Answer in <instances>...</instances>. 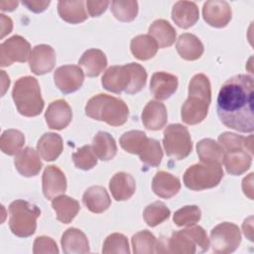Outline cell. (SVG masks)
I'll use <instances>...</instances> for the list:
<instances>
[{
	"label": "cell",
	"instance_id": "9a60e30c",
	"mask_svg": "<svg viewBox=\"0 0 254 254\" xmlns=\"http://www.w3.org/2000/svg\"><path fill=\"white\" fill-rule=\"evenodd\" d=\"M43 193L47 199H53L66 190V179L64 172L57 166H48L42 178Z\"/></svg>",
	"mask_w": 254,
	"mask_h": 254
},
{
	"label": "cell",
	"instance_id": "cb8c5ba5",
	"mask_svg": "<svg viewBox=\"0 0 254 254\" xmlns=\"http://www.w3.org/2000/svg\"><path fill=\"white\" fill-rule=\"evenodd\" d=\"M152 190L159 197L171 198L181 190V182L174 175L160 171L156 173L152 180Z\"/></svg>",
	"mask_w": 254,
	"mask_h": 254
},
{
	"label": "cell",
	"instance_id": "603a6c76",
	"mask_svg": "<svg viewBox=\"0 0 254 254\" xmlns=\"http://www.w3.org/2000/svg\"><path fill=\"white\" fill-rule=\"evenodd\" d=\"M222 163L228 174L240 176L251 167L252 156L244 149L224 151Z\"/></svg>",
	"mask_w": 254,
	"mask_h": 254
},
{
	"label": "cell",
	"instance_id": "4fadbf2b",
	"mask_svg": "<svg viewBox=\"0 0 254 254\" xmlns=\"http://www.w3.org/2000/svg\"><path fill=\"white\" fill-rule=\"evenodd\" d=\"M203 20L211 27L224 28L232 17L231 7L223 0L206 1L202 7Z\"/></svg>",
	"mask_w": 254,
	"mask_h": 254
},
{
	"label": "cell",
	"instance_id": "836d02e7",
	"mask_svg": "<svg viewBox=\"0 0 254 254\" xmlns=\"http://www.w3.org/2000/svg\"><path fill=\"white\" fill-rule=\"evenodd\" d=\"M196 152L200 162L221 164L224 156V151L219 143L212 139L205 138L196 144Z\"/></svg>",
	"mask_w": 254,
	"mask_h": 254
},
{
	"label": "cell",
	"instance_id": "9c48e42d",
	"mask_svg": "<svg viewBox=\"0 0 254 254\" xmlns=\"http://www.w3.org/2000/svg\"><path fill=\"white\" fill-rule=\"evenodd\" d=\"M163 145L166 154L175 160L187 158L192 150V142L188 128L179 123L166 127Z\"/></svg>",
	"mask_w": 254,
	"mask_h": 254
},
{
	"label": "cell",
	"instance_id": "f546056e",
	"mask_svg": "<svg viewBox=\"0 0 254 254\" xmlns=\"http://www.w3.org/2000/svg\"><path fill=\"white\" fill-rule=\"evenodd\" d=\"M149 35L156 41L158 48L164 49L175 43L177 32L168 21L158 19L150 25Z\"/></svg>",
	"mask_w": 254,
	"mask_h": 254
},
{
	"label": "cell",
	"instance_id": "52a82bcc",
	"mask_svg": "<svg viewBox=\"0 0 254 254\" xmlns=\"http://www.w3.org/2000/svg\"><path fill=\"white\" fill-rule=\"evenodd\" d=\"M9 227L18 237H29L36 232L37 219L41 214L40 208L24 199L12 201L8 207Z\"/></svg>",
	"mask_w": 254,
	"mask_h": 254
},
{
	"label": "cell",
	"instance_id": "5bb4252c",
	"mask_svg": "<svg viewBox=\"0 0 254 254\" xmlns=\"http://www.w3.org/2000/svg\"><path fill=\"white\" fill-rule=\"evenodd\" d=\"M56 61V52L51 46L37 45L31 52L29 65L33 73L43 75L54 69Z\"/></svg>",
	"mask_w": 254,
	"mask_h": 254
},
{
	"label": "cell",
	"instance_id": "d4e9b609",
	"mask_svg": "<svg viewBox=\"0 0 254 254\" xmlns=\"http://www.w3.org/2000/svg\"><path fill=\"white\" fill-rule=\"evenodd\" d=\"M106 65V56L98 49L86 50L78 60V66H81L85 75L89 77L98 76L105 69Z\"/></svg>",
	"mask_w": 254,
	"mask_h": 254
},
{
	"label": "cell",
	"instance_id": "7a4b0ae2",
	"mask_svg": "<svg viewBox=\"0 0 254 254\" xmlns=\"http://www.w3.org/2000/svg\"><path fill=\"white\" fill-rule=\"evenodd\" d=\"M147 71L137 63L110 66L101 78L102 86L113 93L135 94L146 84Z\"/></svg>",
	"mask_w": 254,
	"mask_h": 254
},
{
	"label": "cell",
	"instance_id": "f35d334b",
	"mask_svg": "<svg viewBox=\"0 0 254 254\" xmlns=\"http://www.w3.org/2000/svg\"><path fill=\"white\" fill-rule=\"evenodd\" d=\"M113 16L121 22H131L138 14V2L133 0H114L111 2Z\"/></svg>",
	"mask_w": 254,
	"mask_h": 254
},
{
	"label": "cell",
	"instance_id": "74e56055",
	"mask_svg": "<svg viewBox=\"0 0 254 254\" xmlns=\"http://www.w3.org/2000/svg\"><path fill=\"white\" fill-rule=\"evenodd\" d=\"M171 211L162 201H155L146 206L143 211V218L148 226L155 227L170 217Z\"/></svg>",
	"mask_w": 254,
	"mask_h": 254
},
{
	"label": "cell",
	"instance_id": "d6986e66",
	"mask_svg": "<svg viewBox=\"0 0 254 254\" xmlns=\"http://www.w3.org/2000/svg\"><path fill=\"white\" fill-rule=\"evenodd\" d=\"M143 125L153 131L165 127L168 121V112L164 103L159 100H150L144 107L141 115Z\"/></svg>",
	"mask_w": 254,
	"mask_h": 254
},
{
	"label": "cell",
	"instance_id": "8992f818",
	"mask_svg": "<svg viewBox=\"0 0 254 254\" xmlns=\"http://www.w3.org/2000/svg\"><path fill=\"white\" fill-rule=\"evenodd\" d=\"M12 98L19 113L26 117L38 116L44 109V99L41 95V88L37 78L23 76L16 80Z\"/></svg>",
	"mask_w": 254,
	"mask_h": 254
},
{
	"label": "cell",
	"instance_id": "30bf717a",
	"mask_svg": "<svg viewBox=\"0 0 254 254\" xmlns=\"http://www.w3.org/2000/svg\"><path fill=\"white\" fill-rule=\"evenodd\" d=\"M241 242V233L238 226L231 222H222L212 228L209 246L213 252L228 254L234 252Z\"/></svg>",
	"mask_w": 254,
	"mask_h": 254
},
{
	"label": "cell",
	"instance_id": "ffe728a7",
	"mask_svg": "<svg viewBox=\"0 0 254 254\" xmlns=\"http://www.w3.org/2000/svg\"><path fill=\"white\" fill-rule=\"evenodd\" d=\"M61 244L65 254H84L89 253V242L86 235L79 229L67 228L62 235Z\"/></svg>",
	"mask_w": 254,
	"mask_h": 254
},
{
	"label": "cell",
	"instance_id": "5b68a950",
	"mask_svg": "<svg viewBox=\"0 0 254 254\" xmlns=\"http://www.w3.org/2000/svg\"><path fill=\"white\" fill-rule=\"evenodd\" d=\"M84 112L88 117L114 127L125 124L129 116V108L122 99L104 93L92 96L87 101Z\"/></svg>",
	"mask_w": 254,
	"mask_h": 254
},
{
	"label": "cell",
	"instance_id": "f907efd6",
	"mask_svg": "<svg viewBox=\"0 0 254 254\" xmlns=\"http://www.w3.org/2000/svg\"><path fill=\"white\" fill-rule=\"evenodd\" d=\"M19 2L18 1H1L0 2V7L2 11H13L16 9L18 6Z\"/></svg>",
	"mask_w": 254,
	"mask_h": 254
},
{
	"label": "cell",
	"instance_id": "8fae6325",
	"mask_svg": "<svg viewBox=\"0 0 254 254\" xmlns=\"http://www.w3.org/2000/svg\"><path fill=\"white\" fill-rule=\"evenodd\" d=\"M31 55L30 43L19 35H14L0 45V65H11L13 63H25Z\"/></svg>",
	"mask_w": 254,
	"mask_h": 254
},
{
	"label": "cell",
	"instance_id": "681fc988",
	"mask_svg": "<svg viewBox=\"0 0 254 254\" xmlns=\"http://www.w3.org/2000/svg\"><path fill=\"white\" fill-rule=\"evenodd\" d=\"M252 179H253V173H250L248 177L243 179L242 182V189L244 193L250 198L253 199V195H252Z\"/></svg>",
	"mask_w": 254,
	"mask_h": 254
},
{
	"label": "cell",
	"instance_id": "7402d4cb",
	"mask_svg": "<svg viewBox=\"0 0 254 254\" xmlns=\"http://www.w3.org/2000/svg\"><path fill=\"white\" fill-rule=\"evenodd\" d=\"M109 190L115 200H127L135 193V179L128 173L118 172L111 178L109 182Z\"/></svg>",
	"mask_w": 254,
	"mask_h": 254
},
{
	"label": "cell",
	"instance_id": "2e32d148",
	"mask_svg": "<svg viewBox=\"0 0 254 254\" xmlns=\"http://www.w3.org/2000/svg\"><path fill=\"white\" fill-rule=\"evenodd\" d=\"M45 119L51 129L63 130L68 126L72 119V111L64 99H57L48 106Z\"/></svg>",
	"mask_w": 254,
	"mask_h": 254
},
{
	"label": "cell",
	"instance_id": "4316f807",
	"mask_svg": "<svg viewBox=\"0 0 254 254\" xmlns=\"http://www.w3.org/2000/svg\"><path fill=\"white\" fill-rule=\"evenodd\" d=\"M64 149L63 139L61 135L48 132L42 135L37 143V150L42 159L47 162L55 161L62 154Z\"/></svg>",
	"mask_w": 254,
	"mask_h": 254
},
{
	"label": "cell",
	"instance_id": "ab89813d",
	"mask_svg": "<svg viewBox=\"0 0 254 254\" xmlns=\"http://www.w3.org/2000/svg\"><path fill=\"white\" fill-rule=\"evenodd\" d=\"M201 211L196 205H186L178 209L173 217L175 224L179 227L191 226L200 220Z\"/></svg>",
	"mask_w": 254,
	"mask_h": 254
},
{
	"label": "cell",
	"instance_id": "4dcf8cb0",
	"mask_svg": "<svg viewBox=\"0 0 254 254\" xmlns=\"http://www.w3.org/2000/svg\"><path fill=\"white\" fill-rule=\"evenodd\" d=\"M85 2L79 1H59L58 13L60 17L70 24H78L87 19V13L84 7Z\"/></svg>",
	"mask_w": 254,
	"mask_h": 254
},
{
	"label": "cell",
	"instance_id": "6da1fadb",
	"mask_svg": "<svg viewBox=\"0 0 254 254\" xmlns=\"http://www.w3.org/2000/svg\"><path fill=\"white\" fill-rule=\"evenodd\" d=\"M254 81L248 74L228 78L217 95V115L226 127L242 133L254 130Z\"/></svg>",
	"mask_w": 254,
	"mask_h": 254
},
{
	"label": "cell",
	"instance_id": "60d3db41",
	"mask_svg": "<svg viewBox=\"0 0 254 254\" xmlns=\"http://www.w3.org/2000/svg\"><path fill=\"white\" fill-rule=\"evenodd\" d=\"M71 158L74 166L83 171L90 170L97 164V157L90 145H85L79 148L72 154Z\"/></svg>",
	"mask_w": 254,
	"mask_h": 254
},
{
	"label": "cell",
	"instance_id": "277c9868",
	"mask_svg": "<svg viewBox=\"0 0 254 254\" xmlns=\"http://www.w3.org/2000/svg\"><path fill=\"white\" fill-rule=\"evenodd\" d=\"M196 246L200 252H205L209 248V239L205 230L201 226H188L186 229L175 231L167 239H161L157 243L156 253L193 254Z\"/></svg>",
	"mask_w": 254,
	"mask_h": 254
},
{
	"label": "cell",
	"instance_id": "c3c4849f",
	"mask_svg": "<svg viewBox=\"0 0 254 254\" xmlns=\"http://www.w3.org/2000/svg\"><path fill=\"white\" fill-rule=\"evenodd\" d=\"M0 22H1V36H0V38L3 39L6 35L11 33L12 28H13V23H12V20L9 17L5 16L4 14L0 15Z\"/></svg>",
	"mask_w": 254,
	"mask_h": 254
},
{
	"label": "cell",
	"instance_id": "1f68e13d",
	"mask_svg": "<svg viewBox=\"0 0 254 254\" xmlns=\"http://www.w3.org/2000/svg\"><path fill=\"white\" fill-rule=\"evenodd\" d=\"M130 50L136 59L147 61L157 54L158 45L150 35H138L131 40Z\"/></svg>",
	"mask_w": 254,
	"mask_h": 254
},
{
	"label": "cell",
	"instance_id": "7dc6e473",
	"mask_svg": "<svg viewBox=\"0 0 254 254\" xmlns=\"http://www.w3.org/2000/svg\"><path fill=\"white\" fill-rule=\"evenodd\" d=\"M51 1H39V0H30V1H22V4L25 5L29 10L34 13H41L45 11L50 5Z\"/></svg>",
	"mask_w": 254,
	"mask_h": 254
},
{
	"label": "cell",
	"instance_id": "8d00e7d4",
	"mask_svg": "<svg viewBox=\"0 0 254 254\" xmlns=\"http://www.w3.org/2000/svg\"><path fill=\"white\" fill-rule=\"evenodd\" d=\"M131 243L135 254H151L156 253L158 240L150 231L142 230L132 236Z\"/></svg>",
	"mask_w": 254,
	"mask_h": 254
},
{
	"label": "cell",
	"instance_id": "ee69618b",
	"mask_svg": "<svg viewBox=\"0 0 254 254\" xmlns=\"http://www.w3.org/2000/svg\"><path fill=\"white\" fill-rule=\"evenodd\" d=\"M218 143L223 151H230L236 149L246 150V138L235 133L224 132L218 136Z\"/></svg>",
	"mask_w": 254,
	"mask_h": 254
},
{
	"label": "cell",
	"instance_id": "d6a6232c",
	"mask_svg": "<svg viewBox=\"0 0 254 254\" xmlns=\"http://www.w3.org/2000/svg\"><path fill=\"white\" fill-rule=\"evenodd\" d=\"M92 149L97 158L101 161L112 160L117 153V146L114 138L107 132L99 131L93 137Z\"/></svg>",
	"mask_w": 254,
	"mask_h": 254
},
{
	"label": "cell",
	"instance_id": "816d5d0a",
	"mask_svg": "<svg viewBox=\"0 0 254 254\" xmlns=\"http://www.w3.org/2000/svg\"><path fill=\"white\" fill-rule=\"evenodd\" d=\"M2 71V87H3V90H2V95H4V93H5V91H6V89L9 87V85H10V78H9V76H7L6 75V73H5V71L4 70H1Z\"/></svg>",
	"mask_w": 254,
	"mask_h": 254
},
{
	"label": "cell",
	"instance_id": "b9f144b4",
	"mask_svg": "<svg viewBox=\"0 0 254 254\" xmlns=\"http://www.w3.org/2000/svg\"><path fill=\"white\" fill-rule=\"evenodd\" d=\"M139 158L146 166L153 168L158 167L163 159V151L159 141L149 138L148 144L144 151L139 155Z\"/></svg>",
	"mask_w": 254,
	"mask_h": 254
},
{
	"label": "cell",
	"instance_id": "bcb514c9",
	"mask_svg": "<svg viewBox=\"0 0 254 254\" xmlns=\"http://www.w3.org/2000/svg\"><path fill=\"white\" fill-rule=\"evenodd\" d=\"M109 3H110L109 1L88 0L85 2V5H86V9L91 17H98L106 11Z\"/></svg>",
	"mask_w": 254,
	"mask_h": 254
},
{
	"label": "cell",
	"instance_id": "e0dca14e",
	"mask_svg": "<svg viewBox=\"0 0 254 254\" xmlns=\"http://www.w3.org/2000/svg\"><path fill=\"white\" fill-rule=\"evenodd\" d=\"M178 77L165 71L155 72L150 81V91L158 100L170 98L178 88Z\"/></svg>",
	"mask_w": 254,
	"mask_h": 254
},
{
	"label": "cell",
	"instance_id": "f6af8a7d",
	"mask_svg": "<svg viewBox=\"0 0 254 254\" xmlns=\"http://www.w3.org/2000/svg\"><path fill=\"white\" fill-rule=\"evenodd\" d=\"M59 248L56 241L49 236H38L34 241L33 253L41 254V253H53L58 254Z\"/></svg>",
	"mask_w": 254,
	"mask_h": 254
},
{
	"label": "cell",
	"instance_id": "44dd1931",
	"mask_svg": "<svg viewBox=\"0 0 254 254\" xmlns=\"http://www.w3.org/2000/svg\"><path fill=\"white\" fill-rule=\"evenodd\" d=\"M199 18L196 4L191 1H178L172 9V19L175 24L183 29L192 27Z\"/></svg>",
	"mask_w": 254,
	"mask_h": 254
},
{
	"label": "cell",
	"instance_id": "f1b7e54d",
	"mask_svg": "<svg viewBox=\"0 0 254 254\" xmlns=\"http://www.w3.org/2000/svg\"><path fill=\"white\" fill-rule=\"evenodd\" d=\"M52 207L56 211L57 219L63 223H69L80 210L79 202L65 194H61L52 199Z\"/></svg>",
	"mask_w": 254,
	"mask_h": 254
},
{
	"label": "cell",
	"instance_id": "7c38bea8",
	"mask_svg": "<svg viewBox=\"0 0 254 254\" xmlns=\"http://www.w3.org/2000/svg\"><path fill=\"white\" fill-rule=\"evenodd\" d=\"M54 80L57 87L64 94L72 93L78 90L83 83V70L78 65H62L54 72Z\"/></svg>",
	"mask_w": 254,
	"mask_h": 254
},
{
	"label": "cell",
	"instance_id": "e575fe53",
	"mask_svg": "<svg viewBox=\"0 0 254 254\" xmlns=\"http://www.w3.org/2000/svg\"><path fill=\"white\" fill-rule=\"evenodd\" d=\"M149 138L145 132L140 130H131L125 132L119 139V144L123 150L130 154L140 155L148 144Z\"/></svg>",
	"mask_w": 254,
	"mask_h": 254
},
{
	"label": "cell",
	"instance_id": "ac0fdd59",
	"mask_svg": "<svg viewBox=\"0 0 254 254\" xmlns=\"http://www.w3.org/2000/svg\"><path fill=\"white\" fill-rule=\"evenodd\" d=\"M15 168L23 177H35L42 170L43 163L33 148L26 147L19 151L14 158Z\"/></svg>",
	"mask_w": 254,
	"mask_h": 254
},
{
	"label": "cell",
	"instance_id": "3957f363",
	"mask_svg": "<svg viewBox=\"0 0 254 254\" xmlns=\"http://www.w3.org/2000/svg\"><path fill=\"white\" fill-rule=\"evenodd\" d=\"M211 102V88L208 77L203 73L192 76L189 84V96L182 106V120L188 125L202 122Z\"/></svg>",
	"mask_w": 254,
	"mask_h": 254
},
{
	"label": "cell",
	"instance_id": "ba28073f",
	"mask_svg": "<svg viewBox=\"0 0 254 254\" xmlns=\"http://www.w3.org/2000/svg\"><path fill=\"white\" fill-rule=\"evenodd\" d=\"M223 178L219 164L197 163L188 168L184 174V184L191 190H203L216 187Z\"/></svg>",
	"mask_w": 254,
	"mask_h": 254
},
{
	"label": "cell",
	"instance_id": "83f0119b",
	"mask_svg": "<svg viewBox=\"0 0 254 254\" xmlns=\"http://www.w3.org/2000/svg\"><path fill=\"white\" fill-rule=\"evenodd\" d=\"M176 49L181 58L186 61H195L203 54L201 41L193 34H182L176 44Z\"/></svg>",
	"mask_w": 254,
	"mask_h": 254
},
{
	"label": "cell",
	"instance_id": "7bdbcfd3",
	"mask_svg": "<svg viewBox=\"0 0 254 254\" xmlns=\"http://www.w3.org/2000/svg\"><path fill=\"white\" fill-rule=\"evenodd\" d=\"M102 253L108 254V253H123V254H129L130 248L128 239L125 235L121 233H112L108 235L103 243L102 247Z\"/></svg>",
	"mask_w": 254,
	"mask_h": 254
},
{
	"label": "cell",
	"instance_id": "d590c367",
	"mask_svg": "<svg viewBox=\"0 0 254 254\" xmlns=\"http://www.w3.org/2000/svg\"><path fill=\"white\" fill-rule=\"evenodd\" d=\"M25 144L24 134L16 129L5 130L0 138V148L1 151L8 155H16Z\"/></svg>",
	"mask_w": 254,
	"mask_h": 254
},
{
	"label": "cell",
	"instance_id": "484cf974",
	"mask_svg": "<svg viewBox=\"0 0 254 254\" xmlns=\"http://www.w3.org/2000/svg\"><path fill=\"white\" fill-rule=\"evenodd\" d=\"M82 202L89 211L93 213H102L109 208L111 199L105 188L101 186H92L84 191Z\"/></svg>",
	"mask_w": 254,
	"mask_h": 254
}]
</instances>
